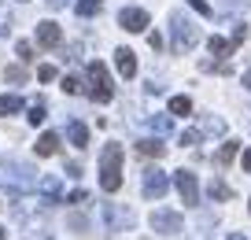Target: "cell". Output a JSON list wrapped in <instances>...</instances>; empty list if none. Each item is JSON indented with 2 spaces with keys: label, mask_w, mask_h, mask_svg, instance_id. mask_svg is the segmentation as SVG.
<instances>
[{
  "label": "cell",
  "mask_w": 251,
  "mask_h": 240,
  "mask_svg": "<svg viewBox=\"0 0 251 240\" xmlns=\"http://www.w3.org/2000/svg\"><path fill=\"white\" fill-rule=\"evenodd\" d=\"M100 185H103V192L122 188V144H107L100 152Z\"/></svg>",
  "instance_id": "1"
},
{
  "label": "cell",
  "mask_w": 251,
  "mask_h": 240,
  "mask_svg": "<svg viewBox=\"0 0 251 240\" xmlns=\"http://www.w3.org/2000/svg\"><path fill=\"white\" fill-rule=\"evenodd\" d=\"M170 33H174V52H188L200 41V26H192V19H185L181 11L170 15Z\"/></svg>",
  "instance_id": "2"
},
{
  "label": "cell",
  "mask_w": 251,
  "mask_h": 240,
  "mask_svg": "<svg viewBox=\"0 0 251 240\" xmlns=\"http://www.w3.org/2000/svg\"><path fill=\"white\" fill-rule=\"evenodd\" d=\"M89 78H93V100L96 104H107L111 100V78H107V67H103L100 59H93L89 63Z\"/></svg>",
  "instance_id": "3"
},
{
  "label": "cell",
  "mask_w": 251,
  "mask_h": 240,
  "mask_svg": "<svg viewBox=\"0 0 251 240\" xmlns=\"http://www.w3.org/2000/svg\"><path fill=\"white\" fill-rule=\"evenodd\" d=\"M174 185H177L181 200H185L188 207H200V181H196L192 170H177V174H174Z\"/></svg>",
  "instance_id": "4"
},
{
  "label": "cell",
  "mask_w": 251,
  "mask_h": 240,
  "mask_svg": "<svg viewBox=\"0 0 251 240\" xmlns=\"http://www.w3.org/2000/svg\"><path fill=\"white\" fill-rule=\"evenodd\" d=\"M181 225H185V218H181L177 211H155V214H151V229L163 233V237H174V233H181Z\"/></svg>",
  "instance_id": "5"
},
{
  "label": "cell",
  "mask_w": 251,
  "mask_h": 240,
  "mask_svg": "<svg viewBox=\"0 0 251 240\" xmlns=\"http://www.w3.org/2000/svg\"><path fill=\"white\" fill-rule=\"evenodd\" d=\"M166 188H170V174H163V170H144V196L148 200H159V196H166Z\"/></svg>",
  "instance_id": "6"
},
{
  "label": "cell",
  "mask_w": 251,
  "mask_h": 240,
  "mask_svg": "<svg viewBox=\"0 0 251 240\" xmlns=\"http://www.w3.org/2000/svg\"><path fill=\"white\" fill-rule=\"evenodd\" d=\"M118 26L129 30V33L148 30V11H144V8H122V11H118Z\"/></svg>",
  "instance_id": "7"
},
{
  "label": "cell",
  "mask_w": 251,
  "mask_h": 240,
  "mask_svg": "<svg viewBox=\"0 0 251 240\" xmlns=\"http://www.w3.org/2000/svg\"><path fill=\"white\" fill-rule=\"evenodd\" d=\"M63 41V30L55 23H37V45L41 48H55Z\"/></svg>",
  "instance_id": "8"
},
{
  "label": "cell",
  "mask_w": 251,
  "mask_h": 240,
  "mask_svg": "<svg viewBox=\"0 0 251 240\" xmlns=\"http://www.w3.org/2000/svg\"><path fill=\"white\" fill-rule=\"evenodd\" d=\"M115 67H118L122 78H133L137 74V55L129 52V48H118V52H115Z\"/></svg>",
  "instance_id": "9"
},
{
  "label": "cell",
  "mask_w": 251,
  "mask_h": 240,
  "mask_svg": "<svg viewBox=\"0 0 251 240\" xmlns=\"http://www.w3.org/2000/svg\"><path fill=\"white\" fill-rule=\"evenodd\" d=\"M33 152H37L41 159L55 155V152H59V137H55V133H41V137H37V144H33Z\"/></svg>",
  "instance_id": "10"
},
{
  "label": "cell",
  "mask_w": 251,
  "mask_h": 240,
  "mask_svg": "<svg viewBox=\"0 0 251 240\" xmlns=\"http://www.w3.org/2000/svg\"><path fill=\"white\" fill-rule=\"evenodd\" d=\"M137 152L148 155V159H163V155H166V144H163V140H155V137H148V140H141V144H137Z\"/></svg>",
  "instance_id": "11"
},
{
  "label": "cell",
  "mask_w": 251,
  "mask_h": 240,
  "mask_svg": "<svg viewBox=\"0 0 251 240\" xmlns=\"http://www.w3.org/2000/svg\"><path fill=\"white\" fill-rule=\"evenodd\" d=\"M19 111H23V96H15V93H4V96H0V118L19 115Z\"/></svg>",
  "instance_id": "12"
},
{
  "label": "cell",
  "mask_w": 251,
  "mask_h": 240,
  "mask_svg": "<svg viewBox=\"0 0 251 240\" xmlns=\"http://www.w3.org/2000/svg\"><path fill=\"white\" fill-rule=\"evenodd\" d=\"M107 225H111V229H129V225H133V214H129V211L107 207Z\"/></svg>",
  "instance_id": "13"
},
{
  "label": "cell",
  "mask_w": 251,
  "mask_h": 240,
  "mask_svg": "<svg viewBox=\"0 0 251 240\" xmlns=\"http://www.w3.org/2000/svg\"><path fill=\"white\" fill-rule=\"evenodd\" d=\"M236 155H240V144H236V140H229V144H222V148H218L214 163H218V166H229V163L236 159Z\"/></svg>",
  "instance_id": "14"
},
{
  "label": "cell",
  "mask_w": 251,
  "mask_h": 240,
  "mask_svg": "<svg viewBox=\"0 0 251 240\" xmlns=\"http://www.w3.org/2000/svg\"><path fill=\"white\" fill-rule=\"evenodd\" d=\"M67 137H71L74 148H85V144H89V130H85L81 122H71V126H67Z\"/></svg>",
  "instance_id": "15"
},
{
  "label": "cell",
  "mask_w": 251,
  "mask_h": 240,
  "mask_svg": "<svg viewBox=\"0 0 251 240\" xmlns=\"http://www.w3.org/2000/svg\"><path fill=\"white\" fill-rule=\"evenodd\" d=\"M207 48H211L214 55H233L236 41H226V37H211V41H207Z\"/></svg>",
  "instance_id": "16"
},
{
  "label": "cell",
  "mask_w": 251,
  "mask_h": 240,
  "mask_svg": "<svg viewBox=\"0 0 251 240\" xmlns=\"http://www.w3.org/2000/svg\"><path fill=\"white\" fill-rule=\"evenodd\" d=\"M207 192H211V200H229V196H233V188H229L226 181H218V178H214V181H211V188H207Z\"/></svg>",
  "instance_id": "17"
},
{
  "label": "cell",
  "mask_w": 251,
  "mask_h": 240,
  "mask_svg": "<svg viewBox=\"0 0 251 240\" xmlns=\"http://www.w3.org/2000/svg\"><path fill=\"white\" fill-rule=\"evenodd\" d=\"M188 111H192V100H188V96H174L170 100V115H188Z\"/></svg>",
  "instance_id": "18"
},
{
  "label": "cell",
  "mask_w": 251,
  "mask_h": 240,
  "mask_svg": "<svg viewBox=\"0 0 251 240\" xmlns=\"http://www.w3.org/2000/svg\"><path fill=\"white\" fill-rule=\"evenodd\" d=\"M26 118H30V126H41V122H45V118H48V111H45V104H33V107H30V115H26Z\"/></svg>",
  "instance_id": "19"
},
{
  "label": "cell",
  "mask_w": 251,
  "mask_h": 240,
  "mask_svg": "<svg viewBox=\"0 0 251 240\" xmlns=\"http://www.w3.org/2000/svg\"><path fill=\"white\" fill-rule=\"evenodd\" d=\"M151 130H155V133H170L174 122H170L166 115H151Z\"/></svg>",
  "instance_id": "20"
},
{
  "label": "cell",
  "mask_w": 251,
  "mask_h": 240,
  "mask_svg": "<svg viewBox=\"0 0 251 240\" xmlns=\"http://www.w3.org/2000/svg\"><path fill=\"white\" fill-rule=\"evenodd\" d=\"M100 8H103L100 0H78V15H96Z\"/></svg>",
  "instance_id": "21"
},
{
  "label": "cell",
  "mask_w": 251,
  "mask_h": 240,
  "mask_svg": "<svg viewBox=\"0 0 251 240\" xmlns=\"http://www.w3.org/2000/svg\"><path fill=\"white\" fill-rule=\"evenodd\" d=\"M15 52H19V59H23V63H30V59H33V45H30V41H19Z\"/></svg>",
  "instance_id": "22"
},
{
  "label": "cell",
  "mask_w": 251,
  "mask_h": 240,
  "mask_svg": "<svg viewBox=\"0 0 251 240\" xmlns=\"http://www.w3.org/2000/svg\"><path fill=\"white\" fill-rule=\"evenodd\" d=\"M37 78H41V81H55V78H59V70H55L52 63H45V67H37Z\"/></svg>",
  "instance_id": "23"
},
{
  "label": "cell",
  "mask_w": 251,
  "mask_h": 240,
  "mask_svg": "<svg viewBox=\"0 0 251 240\" xmlns=\"http://www.w3.org/2000/svg\"><path fill=\"white\" fill-rule=\"evenodd\" d=\"M41 188H45V196H52V200H55V196H59V178H45V181H41Z\"/></svg>",
  "instance_id": "24"
},
{
  "label": "cell",
  "mask_w": 251,
  "mask_h": 240,
  "mask_svg": "<svg viewBox=\"0 0 251 240\" xmlns=\"http://www.w3.org/2000/svg\"><path fill=\"white\" fill-rule=\"evenodd\" d=\"M4 78H8V81H26V70L23 67H8V70H4Z\"/></svg>",
  "instance_id": "25"
},
{
  "label": "cell",
  "mask_w": 251,
  "mask_h": 240,
  "mask_svg": "<svg viewBox=\"0 0 251 240\" xmlns=\"http://www.w3.org/2000/svg\"><path fill=\"white\" fill-rule=\"evenodd\" d=\"M63 89H67V93L74 96V93H81V81H78V78L71 74V78H63Z\"/></svg>",
  "instance_id": "26"
},
{
  "label": "cell",
  "mask_w": 251,
  "mask_h": 240,
  "mask_svg": "<svg viewBox=\"0 0 251 240\" xmlns=\"http://www.w3.org/2000/svg\"><path fill=\"white\" fill-rule=\"evenodd\" d=\"M196 140H200V130H185V133H181V144H185V148H192Z\"/></svg>",
  "instance_id": "27"
},
{
  "label": "cell",
  "mask_w": 251,
  "mask_h": 240,
  "mask_svg": "<svg viewBox=\"0 0 251 240\" xmlns=\"http://www.w3.org/2000/svg\"><path fill=\"white\" fill-rule=\"evenodd\" d=\"M203 126H207V130H211V133H222V130H226V126H222V118H207Z\"/></svg>",
  "instance_id": "28"
},
{
  "label": "cell",
  "mask_w": 251,
  "mask_h": 240,
  "mask_svg": "<svg viewBox=\"0 0 251 240\" xmlns=\"http://www.w3.org/2000/svg\"><path fill=\"white\" fill-rule=\"evenodd\" d=\"M89 200V192H85V188H78V192H71V203H85Z\"/></svg>",
  "instance_id": "29"
},
{
  "label": "cell",
  "mask_w": 251,
  "mask_h": 240,
  "mask_svg": "<svg viewBox=\"0 0 251 240\" xmlns=\"http://www.w3.org/2000/svg\"><path fill=\"white\" fill-rule=\"evenodd\" d=\"M188 4H192V8H196L200 15H207V11H211V8H207V0H188Z\"/></svg>",
  "instance_id": "30"
},
{
  "label": "cell",
  "mask_w": 251,
  "mask_h": 240,
  "mask_svg": "<svg viewBox=\"0 0 251 240\" xmlns=\"http://www.w3.org/2000/svg\"><path fill=\"white\" fill-rule=\"evenodd\" d=\"M244 170L251 174V148H248V152H244Z\"/></svg>",
  "instance_id": "31"
},
{
  "label": "cell",
  "mask_w": 251,
  "mask_h": 240,
  "mask_svg": "<svg viewBox=\"0 0 251 240\" xmlns=\"http://www.w3.org/2000/svg\"><path fill=\"white\" fill-rule=\"evenodd\" d=\"M63 4H67V0H48V8H63Z\"/></svg>",
  "instance_id": "32"
},
{
  "label": "cell",
  "mask_w": 251,
  "mask_h": 240,
  "mask_svg": "<svg viewBox=\"0 0 251 240\" xmlns=\"http://www.w3.org/2000/svg\"><path fill=\"white\" fill-rule=\"evenodd\" d=\"M229 240H248V237H244V233H229Z\"/></svg>",
  "instance_id": "33"
},
{
  "label": "cell",
  "mask_w": 251,
  "mask_h": 240,
  "mask_svg": "<svg viewBox=\"0 0 251 240\" xmlns=\"http://www.w3.org/2000/svg\"><path fill=\"white\" fill-rule=\"evenodd\" d=\"M244 85H248V89H251V70H248V74H244Z\"/></svg>",
  "instance_id": "34"
},
{
  "label": "cell",
  "mask_w": 251,
  "mask_h": 240,
  "mask_svg": "<svg viewBox=\"0 0 251 240\" xmlns=\"http://www.w3.org/2000/svg\"><path fill=\"white\" fill-rule=\"evenodd\" d=\"M0 240H4V229H0Z\"/></svg>",
  "instance_id": "35"
},
{
  "label": "cell",
  "mask_w": 251,
  "mask_h": 240,
  "mask_svg": "<svg viewBox=\"0 0 251 240\" xmlns=\"http://www.w3.org/2000/svg\"><path fill=\"white\" fill-rule=\"evenodd\" d=\"M23 4H26V0H23Z\"/></svg>",
  "instance_id": "36"
},
{
  "label": "cell",
  "mask_w": 251,
  "mask_h": 240,
  "mask_svg": "<svg viewBox=\"0 0 251 240\" xmlns=\"http://www.w3.org/2000/svg\"><path fill=\"white\" fill-rule=\"evenodd\" d=\"M248 211H251V207H248Z\"/></svg>",
  "instance_id": "37"
}]
</instances>
